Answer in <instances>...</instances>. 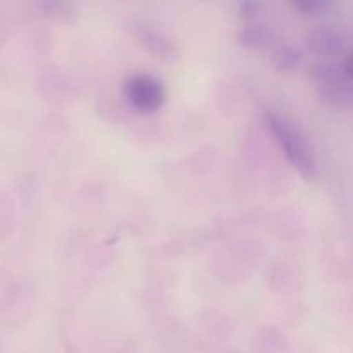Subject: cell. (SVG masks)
Here are the masks:
<instances>
[{
  "label": "cell",
  "mask_w": 353,
  "mask_h": 353,
  "mask_svg": "<svg viewBox=\"0 0 353 353\" xmlns=\"http://www.w3.org/2000/svg\"><path fill=\"white\" fill-rule=\"evenodd\" d=\"M138 40L141 41L145 48L148 52L155 55V57H162V59H172L176 54V48L172 45V41L165 37L164 33L161 31L154 30V28L143 26L138 30Z\"/></svg>",
  "instance_id": "5b68a950"
},
{
  "label": "cell",
  "mask_w": 353,
  "mask_h": 353,
  "mask_svg": "<svg viewBox=\"0 0 353 353\" xmlns=\"http://www.w3.org/2000/svg\"><path fill=\"white\" fill-rule=\"evenodd\" d=\"M302 52L293 47V45H281L272 54V62L281 71H293V69L302 64Z\"/></svg>",
  "instance_id": "52a82bcc"
},
{
  "label": "cell",
  "mask_w": 353,
  "mask_h": 353,
  "mask_svg": "<svg viewBox=\"0 0 353 353\" xmlns=\"http://www.w3.org/2000/svg\"><path fill=\"white\" fill-rule=\"evenodd\" d=\"M307 43H309L310 50L316 54L323 55V57H340V55L348 54V41L343 33H340L334 28L319 26L312 30L307 37Z\"/></svg>",
  "instance_id": "277c9868"
},
{
  "label": "cell",
  "mask_w": 353,
  "mask_h": 353,
  "mask_svg": "<svg viewBox=\"0 0 353 353\" xmlns=\"http://www.w3.org/2000/svg\"><path fill=\"white\" fill-rule=\"evenodd\" d=\"M124 95L140 112H154L164 103L165 88L155 76L134 74L124 83Z\"/></svg>",
  "instance_id": "3957f363"
},
{
  "label": "cell",
  "mask_w": 353,
  "mask_h": 353,
  "mask_svg": "<svg viewBox=\"0 0 353 353\" xmlns=\"http://www.w3.org/2000/svg\"><path fill=\"white\" fill-rule=\"evenodd\" d=\"M265 124H268L269 131L274 134L283 154L288 157L293 168L305 179L316 178L317 162L303 134L286 117L279 116L278 112L265 114Z\"/></svg>",
  "instance_id": "6da1fadb"
},
{
  "label": "cell",
  "mask_w": 353,
  "mask_h": 353,
  "mask_svg": "<svg viewBox=\"0 0 353 353\" xmlns=\"http://www.w3.org/2000/svg\"><path fill=\"white\" fill-rule=\"evenodd\" d=\"M238 41L247 48L262 50V48L269 47V43H271V33L264 26H261V24H248V26L240 30Z\"/></svg>",
  "instance_id": "8992f818"
},
{
  "label": "cell",
  "mask_w": 353,
  "mask_h": 353,
  "mask_svg": "<svg viewBox=\"0 0 353 353\" xmlns=\"http://www.w3.org/2000/svg\"><path fill=\"white\" fill-rule=\"evenodd\" d=\"M310 78L317 93L333 107H348L352 103V64L350 54L341 62H317L310 68Z\"/></svg>",
  "instance_id": "7a4b0ae2"
},
{
  "label": "cell",
  "mask_w": 353,
  "mask_h": 353,
  "mask_svg": "<svg viewBox=\"0 0 353 353\" xmlns=\"http://www.w3.org/2000/svg\"><path fill=\"white\" fill-rule=\"evenodd\" d=\"M238 9H240L241 17H245V19H248V21H254V19H257L259 12H261V3L241 2L240 6H238Z\"/></svg>",
  "instance_id": "9c48e42d"
},
{
  "label": "cell",
  "mask_w": 353,
  "mask_h": 353,
  "mask_svg": "<svg viewBox=\"0 0 353 353\" xmlns=\"http://www.w3.org/2000/svg\"><path fill=\"white\" fill-rule=\"evenodd\" d=\"M295 7L299 10H302V12H305L307 16H317V14L327 10L330 3L321 2V0H305V2L295 3Z\"/></svg>",
  "instance_id": "ba28073f"
}]
</instances>
